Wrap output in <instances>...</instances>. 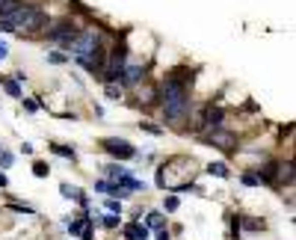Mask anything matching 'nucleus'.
Returning a JSON list of instances; mask_svg holds the SVG:
<instances>
[{
    "label": "nucleus",
    "instance_id": "1",
    "mask_svg": "<svg viewBox=\"0 0 296 240\" xmlns=\"http://www.w3.org/2000/svg\"><path fill=\"white\" fill-rule=\"evenodd\" d=\"M190 89H192V74L190 77H181V71H172L163 86H160V101H163V116L166 122H181L187 119V113H190Z\"/></svg>",
    "mask_w": 296,
    "mask_h": 240
},
{
    "label": "nucleus",
    "instance_id": "2",
    "mask_svg": "<svg viewBox=\"0 0 296 240\" xmlns=\"http://www.w3.org/2000/svg\"><path fill=\"white\" fill-rule=\"evenodd\" d=\"M51 27V18L45 9H39L33 3H21L15 12L9 18H0V30L3 33H27V36H36V33H45Z\"/></svg>",
    "mask_w": 296,
    "mask_h": 240
},
{
    "label": "nucleus",
    "instance_id": "3",
    "mask_svg": "<svg viewBox=\"0 0 296 240\" xmlns=\"http://www.w3.org/2000/svg\"><path fill=\"white\" fill-rule=\"evenodd\" d=\"M45 36H48V42H53V45L69 48V51H71V45L77 42L80 30H77V24H74V21H59V24L48 27V30H45Z\"/></svg>",
    "mask_w": 296,
    "mask_h": 240
},
{
    "label": "nucleus",
    "instance_id": "4",
    "mask_svg": "<svg viewBox=\"0 0 296 240\" xmlns=\"http://www.w3.org/2000/svg\"><path fill=\"white\" fill-rule=\"evenodd\" d=\"M101 148H104L110 157H116V160H134V157H140V152H137L134 142L119 139V137H104L101 139Z\"/></svg>",
    "mask_w": 296,
    "mask_h": 240
},
{
    "label": "nucleus",
    "instance_id": "5",
    "mask_svg": "<svg viewBox=\"0 0 296 240\" xmlns=\"http://www.w3.org/2000/svg\"><path fill=\"white\" fill-rule=\"evenodd\" d=\"M208 142L219 145V148H222V152H228V155H234V152H237V139L231 137L225 128H213V134L208 137Z\"/></svg>",
    "mask_w": 296,
    "mask_h": 240
},
{
    "label": "nucleus",
    "instance_id": "6",
    "mask_svg": "<svg viewBox=\"0 0 296 240\" xmlns=\"http://www.w3.org/2000/svg\"><path fill=\"white\" fill-rule=\"evenodd\" d=\"M142 77H145V69H142V66H124L122 83H119V86H140Z\"/></svg>",
    "mask_w": 296,
    "mask_h": 240
},
{
    "label": "nucleus",
    "instance_id": "7",
    "mask_svg": "<svg viewBox=\"0 0 296 240\" xmlns=\"http://www.w3.org/2000/svg\"><path fill=\"white\" fill-rule=\"evenodd\" d=\"M59 193H62L65 199H71V202H80L83 207H89V199L83 196V190L74 187V184H69V181H62V184H59Z\"/></svg>",
    "mask_w": 296,
    "mask_h": 240
},
{
    "label": "nucleus",
    "instance_id": "8",
    "mask_svg": "<svg viewBox=\"0 0 296 240\" xmlns=\"http://www.w3.org/2000/svg\"><path fill=\"white\" fill-rule=\"evenodd\" d=\"M122 234L127 240H148V228H145V223H127L122 225Z\"/></svg>",
    "mask_w": 296,
    "mask_h": 240
},
{
    "label": "nucleus",
    "instance_id": "9",
    "mask_svg": "<svg viewBox=\"0 0 296 240\" xmlns=\"http://www.w3.org/2000/svg\"><path fill=\"white\" fill-rule=\"evenodd\" d=\"M145 220H148V223H145L148 231H151V228H154V231H163V225H166V214H163V211H148Z\"/></svg>",
    "mask_w": 296,
    "mask_h": 240
},
{
    "label": "nucleus",
    "instance_id": "10",
    "mask_svg": "<svg viewBox=\"0 0 296 240\" xmlns=\"http://www.w3.org/2000/svg\"><path fill=\"white\" fill-rule=\"evenodd\" d=\"M208 175H213V178H231V169H228V163H222V160H216V163H208Z\"/></svg>",
    "mask_w": 296,
    "mask_h": 240
},
{
    "label": "nucleus",
    "instance_id": "11",
    "mask_svg": "<svg viewBox=\"0 0 296 240\" xmlns=\"http://www.w3.org/2000/svg\"><path fill=\"white\" fill-rule=\"evenodd\" d=\"M51 152L59 157H65V160H77V152H74V145H62V142H51Z\"/></svg>",
    "mask_w": 296,
    "mask_h": 240
},
{
    "label": "nucleus",
    "instance_id": "12",
    "mask_svg": "<svg viewBox=\"0 0 296 240\" xmlns=\"http://www.w3.org/2000/svg\"><path fill=\"white\" fill-rule=\"evenodd\" d=\"M240 225H243L246 231H264L267 223L264 220H255V217H240Z\"/></svg>",
    "mask_w": 296,
    "mask_h": 240
},
{
    "label": "nucleus",
    "instance_id": "13",
    "mask_svg": "<svg viewBox=\"0 0 296 240\" xmlns=\"http://www.w3.org/2000/svg\"><path fill=\"white\" fill-rule=\"evenodd\" d=\"M33 175L36 178H48L51 175V163L48 160H33Z\"/></svg>",
    "mask_w": 296,
    "mask_h": 240
},
{
    "label": "nucleus",
    "instance_id": "14",
    "mask_svg": "<svg viewBox=\"0 0 296 240\" xmlns=\"http://www.w3.org/2000/svg\"><path fill=\"white\" fill-rule=\"evenodd\" d=\"M3 92H6V95H12V98H21V86H18V80H12V77H6V80H3Z\"/></svg>",
    "mask_w": 296,
    "mask_h": 240
},
{
    "label": "nucleus",
    "instance_id": "15",
    "mask_svg": "<svg viewBox=\"0 0 296 240\" xmlns=\"http://www.w3.org/2000/svg\"><path fill=\"white\" fill-rule=\"evenodd\" d=\"M45 59H48L51 66H65V63H69V53H62V51H51V53H45Z\"/></svg>",
    "mask_w": 296,
    "mask_h": 240
},
{
    "label": "nucleus",
    "instance_id": "16",
    "mask_svg": "<svg viewBox=\"0 0 296 240\" xmlns=\"http://www.w3.org/2000/svg\"><path fill=\"white\" fill-rule=\"evenodd\" d=\"M104 95L110 98V101H122V95H124V92H122V86L107 83V86H104Z\"/></svg>",
    "mask_w": 296,
    "mask_h": 240
},
{
    "label": "nucleus",
    "instance_id": "17",
    "mask_svg": "<svg viewBox=\"0 0 296 240\" xmlns=\"http://www.w3.org/2000/svg\"><path fill=\"white\" fill-rule=\"evenodd\" d=\"M178 207H181V199L178 196H166L163 199V214H175Z\"/></svg>",
    "mask_w": 296,
    "mask_h": 240
},
{
    "label": "nucleus",
    "instance_id": "18",
    "mask_svg": "<svg viewBox=\"0 0 296 240\" xmlns=\"http://www.w3.org/2000/svg\"><path fill=\"white\" fill-rule=\"evenodd\" d=\"M140 128L145 131V134H151V137H163V134H166L163 128H157L154 122H140Z\"/></svg>",
    "mask_w": 296,
    "mask_h": 240
},
{
    "label": "nucleus",
    "instance_id": "19",
    "mask_svg": "<svg viewBox=\"0 0 296 240\" xmlns=\"http://www.w3.org/2000/svg\"><path fill=\"white\" fill-rule=\"evenodd\" d=\"M83 225H86V217H80V220H71L65 228H69V234H80V231H83Z\"/></svg>",
    "mask_w": 296,
    "mask_h": 240
},
{
    "label": "nucleus",
    "instance_id": "20",
    "mask_svg": "<svg viewBox=\"0 0 296 240\" xmlns=\"http://www.w3.org/2000/svg\"><path fill=\"white\" fill-rule=\"evenodd\" d=\"M104 207H107V214H116V217L122 214V202H116V199H107Z\"/></svg>",
    "mask_w": 296,
    "mask_h": 240
},
{
    "label": "nucleus",
    "instance_id": "21",
    "mask_svg": "<svg viewBox=\"0 0 296 240\" xmlns=\"http://www.w3.org/2000/svg\"><path fill=\"white\" fill-rule=\"evenodd\" d=\"M240 181H243L246 187H258V184H261V181H258V175H252V172H243V175H240Z\"/></svg>",
    "mask_w": 296,
    "mask_h": 240
},
{
    "label": "nucleus",
    "instance_id": "22",
    "mask_svg": "<svg viewBox=\"0 0 296 240\" xmlns=\"http://www.w3.org/2000/svg\"><path fill=\"white\" fill-rule=\"evenodd\" d=\"M12 163H15V157L9 155V152H6V148H0V166H3V169H9V166H12Z\"/></svg>",
    "mask_w": 296,
    "mask_h": 240
},
{
    "label": "nucleus",
    "instance_id": "23",
    "mask_svg": "<svg viewBox=\"0 0 296 240\" xmlns=\"http://www.w3.org/2000/svg\"><path fill=\"white\" fill-rule=\"evenodd\" d=\"M101 223H104V228H119V217L116 214H107Z\"/></svg>",
    "mask_w": 296,
    "mask_h": 240
},
{
    "label": "nucleus",
    "instance_id": "24",
    "mask_svg": "<svg viewBox=\"0 0 296 240\" xmlns=\"http://www.w3.org/2000/svg\"><path fill=\"white\" fill-rule=\"evenodd\" d=\"M113 190V184L107 181V178H101V181H95V193H110Z\"/></svg>",
    "mask_w": 296,
    "mask_h": 240
},
{
    "label": "nucleus",
    "instance_id": "25",
    "mask_svg": "<svg viewBox=\"0 0 296 240\" xmlns=\"http://www.w3.org/2000/svg\"><path fill=\"white\" fill-rule=\"evenodd\" d=\"M21 104H24V110H27V113H36V110H39V104H36L33 98H21Z\"/></svg>",
    "mask_w": 296,
    "mask_h": 240
},
{
    "label": "nucleus",
    "instance_id": "26",
    "mask_svg": "<svg viewBox=\"0 0 296 240\" xmlns=\"http://www.w3.org/2000/svg\"><path fill=\"white\" fill-rule=\"evenodd\" d=\"M6 187H9V178H6V175L0 172V190H6Z\"/></svg>",
    "mask_w": 296,
    "mask_h": 240
},
{
    "label": "nucleus",
    "instance_id": "27",
    "mask_svg": "<svg viewBox=\"0 0 296 240\" xmlns=\"http://www.w3.org/2000/svg\"><path fill=\"white\" fill-rule=\"evenodd\" d=\"M6 56H9V48H6V45L0 42V59H6Z\"/></svg>",
    "mask_w": 296,
    "mask_h": 240
},
{
    "label": "nucleus",
    "instance_id": "28",
    "mask_svg": "<svg viewBox=\"0 0 296 240\" xmlns=\"http://www.w3.org/2000/svg\"><path fill=\"white\" fill-rule=\"evenodd\" d=\"M157 240H169V231L163 228V231H157Z\"/></svg>",
    "mask_w": 296,
    "mask_h": 240
},
{
    "label": "nucleus",
    "instance_id": "29",
    "mask_svg": "<svg viewBox=\"0 0 296 240\" xmlns=\"http://www.w3.org/2000/svg\"><path fill=\"white\" fill-rule=\"evenodd\" d=\"M3 80H6V77H3V74H0V83H3Z\"/></svg>",
    "mask_w": 296,
    "mask_h": 240
}]
</instances>
